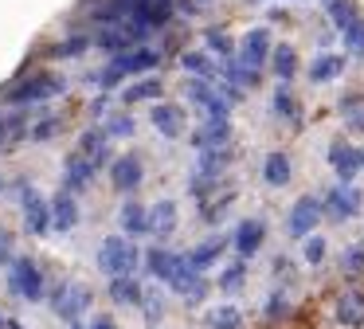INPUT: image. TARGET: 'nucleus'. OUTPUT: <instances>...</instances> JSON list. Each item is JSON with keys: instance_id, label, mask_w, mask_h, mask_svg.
<instances>
[{"instance_id": "1", "label": "nucleus", "mask_w": 364, "mask_h": 329, "mask_svg": "<svg viewBox=\"0 0 364 329\" xmlns=\"http://www.w3.org/2000/svg\"><path fill=\"white\" fill-rule=\"evenodd\" d=\"M337 314H341V321H349V326H356V321L364 318V298H344Z\"/></svg>"}, {"instance_id": "2", "label": "nucleus", "mask_w": 364, "mask_h": 329, "mask_svg": "<svg viewBox=\"0 0 364 329\" xmlns=\"http://www.w3.org/2000/svg\"><path fill=\"white\" fill-rule=\"evenodd\" d=\"M235 321H239L235 309H219L216 318H212V326H216V329H235Z\"/></svg>"}]
</instances>
